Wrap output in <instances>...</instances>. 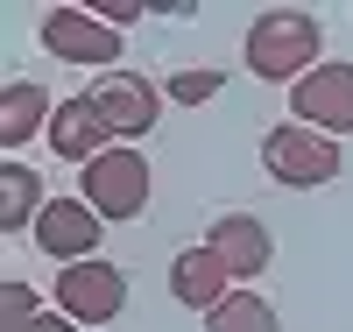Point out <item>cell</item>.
<instances>
[{
	"mask_svg": "<svg viewBox=\"0 0 353 332\" xmlns=\"http://www.w3.org/2000/svg\"><path fill=\"white\" fill-rule=\"evenodd\" d=\"M241 57H248V71L261 85H297V78H311L325 64V28H318V14H304V8H269V14L248 21Z\"/></svg>",
	"mask_w": 353,
	"mask_h": 332,
	"instance_id": "obj_1",
	"label": "cell"
},
{
	"mask_svg": "<svg viewBox=\"0 0 353 332\" xmlns=\"http://www.w3.org/2000/svg\"><path fill=\"white\" fill-rule=\"evenodd\" d=\"M149 191H156L149 156H141V148H128V141H113L99 163H85V170H78V198L92 205L99 219H113V226H128V219L149 213Z\"/></svg>",
	"mask_w": 353,
	"mask_h": 332,
	"instance_id": "obj_2",
	"label": "cell"
},
{
	"mask_svg": "<svg viewBox=\"0 0 353 332\" xmlns=\"http://www.w3.org/2000/svg\"><path fill=\"white\" fill-rule=\"evenodd\" d=\"M261 170H269L283 191H318V184H332L346 170V156H339L332 135L304 128V120H283V128L261 135Z\"/></svg>",
	"mask_w": 353,
	"mask_h": 332,
	"instance_id": "obj_3",
	"label": "cell"
},
{
	"mask_svg": "<svg viewBox=\"0 0 353 332\" xmlns=\"http://www.w3.org/2000/svg\"><path fill=\"white\" fill-rule=\"evenodd\" d=\"M43 50L57 64H85V71H121V28H106L92 8H50L43 14Z\"/></svg>",
	"mask_w": 353,
	"mask_h": 332,
	"instance_id": "obj_4",
	"label": "cell"
},
{
	"mask_svg": "<svg viewBox=\"0 0 353 332\" xmlns=\"http://www.w3.org/2000/svg\"><path fill=\"white\" fill-rule=\"evenodd\" d=\"M99 106V120L113 128V141H141L163 120V85L156 78H141V71H106V78H92V92H85Z\"/></svg>",
	"mask_w": 353,
	"mask_h": 332,
	"instance_id": "obj_5",
	"label": "cell"
},
{
	"mask_svg": "<svg viewBox=\"0 0 353 332\" xmlns=\"http://www.w3.org/2000/svg\"><path fill=\"white\" fill-rule=\"evenodd\" d=\"M290 120H304V128L318 135H353V64L346 57H325L311 78L290 85Z\"/></svg>",
	"mask_w": 353,
	"mask_h": 332,
	"instance_id": "obj_6",
	"label": "cell"
},
{
	"mask_svg": "<svg viewBox=\"0 0 353 332\" xmlns=\"http://www.w3.org/2000/svg\"><path fill=\"white\" fill-rule=\"evenodd\" d=\"M57 311L78 325H113L128 311V276L113 262H71L57 268Z\"/></svg>",
	"mask_w": 353,
	"mask_h": 332,
	"instance_id": "obj_7",
	"label": "cell"
},
{
	"mask_svg": "<svg viewBox=\"0 0 353 332\" xmlns=\"http://www.w3.org/2000/svg\"><path fill=\"white\" fill-rule=\"evenodd\" d=\"M99 233H106V219L85 198H50L43 219H36V248L57 268H71V262H99Z\"/></svg>",
	"mask_w": 353,
	"mask_h": 332,
	"instance_id": "obj_8",
	"label": "cell"
},
{
	"mask_svg": "<svg viewBox=\"0 0 353 332\" xmlns=\"http://www.w3.org/2000/svg\"><path fill=\"white\" fill-rule=\"evenodd\" d=\"M205 248L233 268V283H254V276H269V262H276V233L254 213H219L212 233H205Z\"/></svg>",
	"mask_w": 353,
	"mask_h": 332,
	"instance_id": "obj_9",
	"label": "cell"
},
{
	"mask_svg": "<svg viewBox=\"0 0 353 332\" xmlns=\"http://www.w3.org/2000/svg\"><path fill=\"white\" fill-rule=\"evenodd\" d=\"M233 290H241V283H233V268H226L212 248H205V240L170 255V297H176L184 311H219Z\"/></svg>",
	"mask_w": 353,
	"mask_h": 332,
	"instance_id": "obj_10",
	"label": "cell"
},
{
	"mask_svg": "<svg viewBox=\"0 0 353 332\" xmlns=\"http://www.w3.org/2000/svg\"><path fill=\"white\" fill-rule=\"evenodd\" d=\"M50 148H57V156H64V163H99L106 156V148H113V128H106V120H99V106L92 99H57V113H50Z\"/></svg>",
	"mask_w": 353,
	"mask_h": 332,
	"instance_id": "obj_11",
	"label": "cell"
},
{
	"mask_svg": "<svg viewBox=\"0 0 353 332\" xmlns=\"http://www.w3.org/2000/svg\"><path fill=\"white\" fill-rule=\"evenodd\" d=\"M50 113H57V106H50L43 85H36V78H14L8 92H0V148L14 156V148H28L36 135H50Z\"/></svg>",
	"mask_w": 353,
	"mask_h": 332,
	"instance_id": "obj_12",
	"label": "cell"
},
{
	"mask_svg": "<svg viewBox=\"0 0 353 332\" xmlns=\"http://www.w3.org/2000/svg\"><path fill=\"white\" fill-rule=\"evenodd\" d=\"M43 177L28 170L21 156H8L0 163V233H36V219H43Z\"/></svg>",
	"mask_w": 353,
	"mask_h": 332,
	"instance_id": "obj_13",
	"label": "cell"
},
{
	"mask_svg": "<svg viewBox=\"0 0 353 332\" xmlns=\"http://www.w3.org/2000/svg\"><path fill=\"white\" fill-rule=\"evenodd\" d=\"M205 332H283V318H276V304H269L261 290L241 283L219 311H205Z\"/></svg>",
	"mask_w": 353,
	"mask_h": 332,
	"instance_id": "obj_14",
	"label": "cell"
},
{
	"mask_svg": "<svg viewBox=\"0 0 353 332\" xmlns=\"http://www.w3.org/2000/svg\"><path fill=\"white\" fill-rule=\"evenodd\" d=\"M219 92H226V71H212V64L170 71V106H205V99H219Z\"/></svg>",
	"mask_w": 353,
	"mask_h": 332,
	"instance_id": "obj_15",
	"label": "cell"
},
{
	"mask_svg": "<svg viewBox=\"0 0 353 332\" xmlns=\"http://www.w3.org/2000/svg\"><path fill=\"white\" fill-rule=\"evenodd\" d=\"M36 318H43V297H36V290H28L21 276L0 283V332H28Z\"/></svg>",
	"mask_w": 353,
	"mask_h": 332,
	"instance_id": "obj_16",
	"label": "cell"
},
{
	"mask_svg": "<svg viewBox=\"0 0 353 332\" xmlns=\"http://www.w3.org/2000/svg\"><path fill=\"white\" fill-rule=\"evenodd\" d=\"M106 28H128V21H141V14H149V8H141V0H99V8H92Z\"/></svg>",
	"mask_w": 353,
	"mask_h": 332,
	"instance_id": "obj_17",
	"label": "cell"
},
{
	"mask_svg": "<svg viewBox=\"0 0 353 332\" xmlns=\"http://www.w3.org/2000/svg\"><path fill=\"white\" fill-rule=\"evenodd\" d=\"M28 332H85V325H78V318H64V311H43Z\"/></svg>",
	"mask_w": 353,
	"mask_h": 332,
	"instance_id": "obj_18",
	"label": "cell"
}]
</instances>
